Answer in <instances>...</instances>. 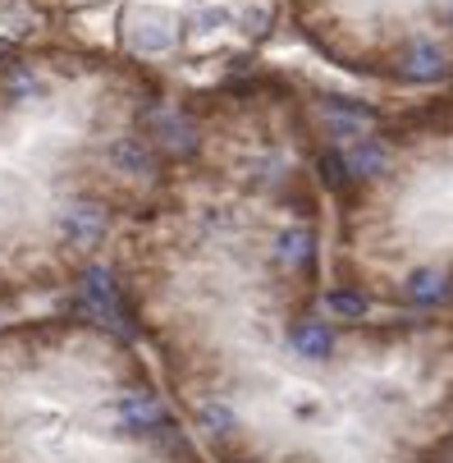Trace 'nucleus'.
<instances>
[{
  "mask_svg": "<svg viewBox=\"0 0 453 463\" xmlns=\"http://www.w3.org/2000/svg\"><path fill=\"white\" fill-rule=\"evenodd\" d=\"M55 234L69 248H92L110 234V216H106L101 203H64L60 216H55Z\"/></svg>",
  "mask_w": 453,
  "mask_h": 463,
  "instance_id": "nucleus-1",
  "label": "nucleus"
},
{
  "mask_svg": "<svg viewBox=\"0 0 453 463\" xmlns=\"http://www.w3.org/2000/svg\"><path fill=\"white\" fill-rule=\"evenodd\" d=\"M110 418H115V427L124 431V436H161L165 431V409L152 400V394H119V400L110 404Z\"/></svg>",
  "mask_w": 453,
  "mask_h": 463,
  "instance_id": "nucleus-2",
  "label": "nucleus"
},
{
  "mask_svg": "<svg viewBox=\"0 0 453 463\" xmlns=\"http://www.w3.org/2000/svg\"><path fill=\"white\" fill-rule=\"evenodd\" d=\"M394 70H399V79L426 88V83H439V79L448 74V55H444L435 42H408V46L394 55Z\"/></svg>",
  "mask_w": 453,
  "mask_h": 463,
  "instance_id": "nucleus-3",
  "label": "nucleus"
},
{
  "mask_svg": "<svg viewBox=\"0 0 453 463\" xmlns=\"http://www.w3.org/2000/svg\"><path fill=\"white\" fill-rule=\"evenodd\" d=\"M106 161H110V170H119V175H128V179H152V175H156V152H152L143 138H134V134L115 138V143L106 147Z\"/></svg>",
  "mask_w": 453,
  "mask_h": 463,
  "instance_id": "nucleus-4",
  "label": "nucleus"
},
{
  "mask_svg": "<svg viewBox=\"0 0 453 463\" xmlns=\"http://www.w3.org/2000/svg\"><path fill=\"white\" fill-rule=\"evenodd\" d=\"M403 294H408V303H417V307H439V303H448V294H453V276H448L444 267H417V271L403 276Z\"/></svg>",
  "mask_w": 453,
  "mask_h": 463,
  "instance_id": "nucleus-5",
  "label": "nucleus"
},
{
  "mask_svg": "<svg viewBox=\"0 0 453 463\" xmlns=\"http://www.w3.org/2000/svg\"><path fill=\"white\" fill-rule=\"evenodd\" d=\"M128 42H134V51H143V55H161V51L174 46V19L147 10V14H138L134 28H128Z\"/></svg>",
  "mask_w": 453,
  "mask_h": 463,
  "instance_id": "nucleus-6",
  "label": "nucleus"
},
{
  "mask_svg": "<svg viewBox=\"0 0 453 463\" xmlns=\"http://www.w3.org/2000/svg\"><path fill=\"white\" fill-rule=\"evenodd\" d=\"M289 349L307 363H326L335 354V330L330 326H320V321H298L289 330Z\"/></svg>",
  "mask_w": 453,
  "mask_h": 463,
  "instance_id": "nucleus-7",
  "label": "nucleus"
},
{
  "mask_svg": "<svg viewBox=\"0 0 453 463\" xmlns=\"http://www.w3.org/2000/svg\"><path fill=\"white\" fill-rule=\"evenodd\" d=\"M384 165H390V152H384L380 143H371V138H357V143L344 147V170L353 179H375Z\"/></svg>",
  "mask_w": 453,
  "mask_h": 463,
  "instance_id": "nucleus-8",
  "label": "nucleus"
},
{
  "mask_svg": "<svg viewBox=\"0 0 453 463\" xmlns=\"http://www.w3.org/2000/svg\"><path fill=\"white\" fill-rule=\"evenodd\" d=\"M311 230L307 225H289L280 239H275V261H280V267L284 271H302L307 267V261H311Z\"/></svg>",
  "mask_w": 453,
  "mask_h": 463,
  "instance_id": "nucleus-9",
  "label": "nucleus"
},
{
  "mask_svg": "<svg viewBox=\"0 0 453 463\" xmlns=\"http://www.w3.org/2000/svg\"><path fill=\"white\" fill-rule=\"evenodd\" d=\"M152 119H156V128H161V143H165L170 152H192V143H198V138H192V128H188L179 115H170V110H156Z\"/></svg>",
  "mask_w": 453,
  "mask_h": 463,
  "instance_id": "nucleus-10",
  "label": "nucleus"
},
{
  "mask_svg": "<svg viewBox=\"0 0 453 463\" xmlns=\"http://www.w3.org/2000/svg\"><path fill=\"white\" fill-rule=\"evenodd\" d=\"M198 422H202L211 436H229V431L238 427L234 409H225V404H202V409H198Z\"/></svg>",
  "mask_w": 453,
  "mask_h": 463,
  "instance_id": "nucleus-11",
  "label": "nucleus"
},
{
  "mask_svg": "<svg viewBox=\"0 0 453 463\" xmlns=\"http://www.w3.org/2000/svg\"><path fill=\"white\" fill-rule=\"evenodd\" d=\"M326 307H330L335 317H366V298H362L357 289H330V294H326Z\"/></svg>",
  "mask_w": 453,
  "mask_h": 463,
  "instance_id": "nucleus-12",
  "label": "nucleus"
},
{
  "mask_svg": "<svg viewBox=\"0 0 453 463\" xmlns=\"http://www.w3.org/2000/svg\"><path fill=\"white\" fill-rule=\"evenodd\" d=\"M448 24H453V10H448Z\"/></svg>",
  "mask_w": 453,
  "mask_h": 463,
  "instance_id": "nucleus-13",
  "label": "nucleus"
}]
</instances>
